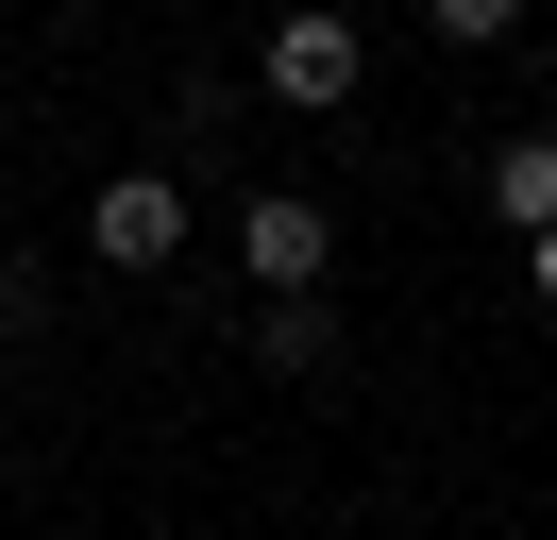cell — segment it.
<instances>
[{"instance_id":"obj_1","label":"cell","mask_w":557,"mask_h":540,"mask_svg":"<svg viewBox=\"0 0 557 540\" xmlns=\"http://www.w3.org/2000/svg\"><path fill=\"white\" fill-rule=\"evenodd\" d=\"M253 85H271V101H287V119H338V101H355V85H372V34H355V17H338V0H287V17H271V34H253Z\"/></svg>"},{"instance_id":"obj_6","label":"cell","mask_w":557,"mask_h":540,"mask_svg":"<svg viewBox=\"0 0 557 540\" xmlns=\"http://www.w3.org/2000/svg\"><path fill=\"white\" fill-rule=\"evenodd\" d=\"M422 34H440V51H507L523 0H422Z\"/></svg>"},{"instance_id":"obj_4","label":"cell","mask_w":557,"mask_h":540,"mask_svg":"<svg viewBox=\"0 0 557 540\" xmlns=\"http://www.w3.org/2000/svg\"><path fill=\"white\" fill-rule=\"evenodd\" d=\"M490 220H507V236H557V135H490Z\"/></svg>"},{"instance_id":"obj_7","label":"cell","mask_w":557,"mask_h":540,"mask_svg":"<svg viewBox=\"0 0 557 540\" xmlns=\"http://www.w3.org/2000/svg\"><path fill=\"white\" fill-rule=\"evenodd\" d=\"M523 304H541V321H557V236H523Z\"/></svg>"},{"instance_id":"obj_5","label":"cell","mask_w":557,"mask_h":540,"mask_svg":"<svg viewBox=\"0 0 557 540\" xmlns=\"http://www.w3.org/2000/svg\"><path fill=\"white\" fill-rule=\"evenodd\" d=\"M321 355H338L321 304H253V371H321Z\"/></svg>"},{"instance_id":"obj_2","label":"cell","mask_w":557,"mask_h":540,"mask_svg":"<svg viewBox=\"0 0 557 540\" xmlns=\"http://www.w3.org/2000/svg\"><path fill=\"white\" fill-rule=\"evenodd\" d=\"M237 270H253V304H321V270H338V220H321L305 186H253V202H237Z\"/></svg>"},{"instance_id":"obj_3","label":"cell","mask_w":557,"mask_h":540,"mask_svg":"<svg viewBox=\"0 0 557 540\" xmlns=\"http://www.w3.org/2000/svg\"><path fill=\"white\" fill-rule=\"evenodd\" d=\"M186 254V186L170 169H102L85 186V270H170Z\"/></svg>"}]
</instances>
